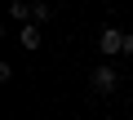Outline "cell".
I'll return each instance as SVG.
<instances>
[{
    "label": "cell",
    "mask_w": 133,
    "mask_h": 120,
    "mask_svg": "<svg viewBox=\"0 0 133 120\" xmlns=\"http://www.w3.org/2000/svg\"><path fill=\"white\" fill-rule=\"evenodd\" d=\"M89 89H93V93H115V89H120V71H115L111 62L93 67V71H89Z\"/></svg>",
    "instance_id": "1"
},
{
    "label": "cell",
    "mask_w": 133,
    "mask_h": 120,
    "mask_svg": "<svg viewBox=\"0 0 133 120\" xmlns=\"http://www.w3.org/2000/svg\"><path fill=\"white\" fill-rule=\"evenodd\" d=\"M124 36H129V31H120V27H102V31H98V49H102V58L124 53Z\"/></svg>",
    "instance_id": "2"
},
{
    "label": "cell",
    "mask_w": 133,
    "mask_h": 120,
    "mask_svg": "<svg viewBox=\"0 0 133 120\" xmlns=\"http://www.w3.org/2000/svg\"><path fill=\"white\" fill-rule=\"evenodd\" d=\"M40 40H44V36H40V22H22V27H18V45H22L27 53L40 49Z\"/></svg>",
    "instance_id": "3"
},
{
    "label": "cell",
    "mask_w": 133,
    "mask_h": 120,
    "mask_svg": "<svg viewBox=\"0 0 133 120\" xmlns=\"http://www.w3.org/2000/svg\"><path fill=\"white\" fill-rule=\"evenodd\" d=\"M31 5H36V0H14V5H9V18L14 22H27L31 18Z\"/></svg>",
    "instance_id": "4"
},
{
    "label": "cell",
    "mask_w": 133,
    "mask_h": 120,
    "mask_svg": "<svg viewBox=\"0 0 133 120\" xmlns=\"http://www.w3.org/2000/svg\"><path fill=\"white\" fill-rule=\"evenodd\" d=\"M53 18V9L44 5V0H36V5H31V22H49Z\"/></svg>",
    "instance_id": "5"
},
{
    "label": "cell",
    "mask_w": 133,
    "mask_h": 120,
    "mask_svg": "<svg viewBox=\"0 0 133 120\" xmlns=\"http://www.w3.org/2000/svg\"><path fill=\"white\" fill-rule=\"evenodd\" d=\"M129 58H133V53H129Z\"/></svg>",
    "instance_id": "6"
}]
</instances>
